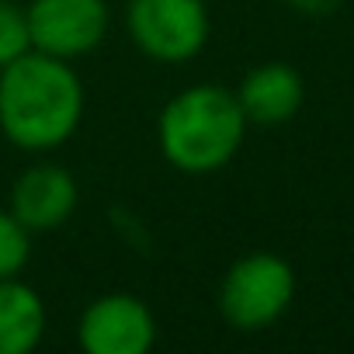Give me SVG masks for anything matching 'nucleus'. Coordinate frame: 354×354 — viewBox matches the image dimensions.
<instances>
[{
  "instance_id": "obj_1",
  "label": "nucleus",
  "mask_w": 354,
  "mask_h": 354,
  "mask_svg": "<svg viewBox=\"0 0 354 354\" xmlns=\"http://www.w3.org/2000/svg\"><path fill=\"white\" fill-rule=\"evenodd\" d=\"M84 80L66 59L28 49L0 66V132L21 153L66 146L84 122Z\"/></svg>"
},
{
  "instance_id": "obj_2",
  "label": "nucleus",
  "mask_w": 354,
  "mask_h": 354,
  "mask_svg": "<svg viewBox=\"0 0 354 354\" xmlns=\"http://www.w3.org/2000/svg\"><path fill=\"white\" fill-rule=\"evenodd\" d=\"M247 125L250 122L230 87L192 84L163 104L156 118V142L174 170L205 177L236 160Z\"/></svg>"
},
{
  "instance_id": "obj_3",
  "label": "nucleus",
  "mask_w": 354,
  "mask_h": 354,
  "mask_svg": "<svg viewBox=\"0 0 354 354\" xmlns=\"http://www.w3.org/2000/svg\"><path fill=\"white\" fill-rule=\"evenodd\" d=\"M295 288V268L281 254L254 250L230 264L219 281L216 306L236 333H264L292 309Z\"/></svg>"
},
{
  "instance_id": "obj_4",
  "label": "nucleus",
  "mask_w": 354,
  "mask_h": 354,
  "mask_svg": "<svg viewBox=\"0 0 354 354\" xmlns=\"http://www.w3.org/2000/svg\"><path fill=\"white\" fill-rule=\"evenodd\" d=\"M122 21L132 46L163 66L198 59L212 35L205 0H129Z\"/></svg>"
},
{
  "instance_id": "obj_5",
  "label": "nucleus",
  "mask_w": 354,
  "mask_h": 354,
  "mask_svg": "<svg viewBox=\"0 0 354 354\" xmlns=\"http://www.w3.org/2000/svg\"><path fill=\"white\" fill-rule=\"evenodd\" d=\"M35 53L77 63L108 39V0H32L25 8Z\"/></svg>"
},
{
  "instance_id": "obj_6",
  "label": "nucleus",
  "mask_w": 354,
  "mask_h": 354,
  "mask_svg": "<svg viewBox=\"0 0 354 354\" xmlns=\"http://www.w3.org/2000/svg\"><path fill=\"white\" fill-rule=\"evenodd\" d=\"M77 340L87 354H146L156 344V316L132 292H104L84 306Z\"/></svg>"
},
{
  "instance_id": "obj_7",
  "label": "nucleus",
  "mask_w": 354,
  "mask_h": 354,
  "mask_svg": "<svg viewBox=\"0 0 354 354\" xmlns=\"http://www.w3.org/2000/svg\"><path fill=\"white\" fill-rule=\"evenodd\" d=\"M77 205H80L77 177L53 160L25 167L15 177L11 198H8V212L28 233H53V230L66 226L73 219Z\"/></svg>"
},
{
  "instance_id": "obj_8",
  "label": "nucleus",
  "mask_w": 354,
  "mask_h": 354,
  "mask_svg": "<svg viewBox=\"0 0 354 354\" xmlns=\"http://www.w3.org/2000/svg\"><path fill=\"white\" fill-rule=\"evenodd\" d=\"M233 94L250 125H285L306 104V80L292 63L271 59L247 70Z\"/></svg>"
},
{
  "instance_id": "obj_9",
  "label": "nucleus",
  "mask_w": 354,
  "mask_h": 354,
  "mask_svg": "<svg viewBox=\"0 0 354 354\" xmlns=\"http://www.w3.org/2000/svg\"><path fill=\"white\" fill-rule=\"evenodd\" d=\"M46 337L42 295L15 278H0V354H32Z\"/></svg>"
},
{
  "instance_id": "obj_10",
  "label": "nucleus",
  "mask_w": 354,
  "mask_h": 354,
  "mask_svg": "<svg viewBox=\"0 0 354 354\" xmlns=\"http://www.w3.org/2000/svg\"><path fill=\"white\" fill-rule=\"evenodd\" d=\"M28 257H32V233L8 209H0V278L21 274Z\"/></svg>"
},
{
  "instance_id": "obj_11",
  "label": "nucleus",
  "mask_w": 354,
  "mask_h": 354,
  "mask_svg": "<svg viewBox=\"0 0 354 354\" xmlns=\"http://www.w3.org/2000/svg\"><path fill=\"white\" fill-rule=\"evenodd\" d=\"M28 49H32V39H28L25 8L15 4V0H0V66L15 63Z\"/></svg>"
},
{
  "instance_id": "obj_12",
  "label": "nucleus",
  "mask_w": 354,
  "mask_h": 354,
  "mask_svg": "<svg viewBox=\"0 0 354 354\" xmlns=\"http://www.w3.org/2000/svg\"><path fill=\"white\" fill-rule=\"evenodd\" d=\"M285 8H292L302 18H330L340 8V0H285Z\"/></svg>"
}]
</instances>
